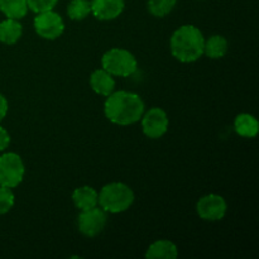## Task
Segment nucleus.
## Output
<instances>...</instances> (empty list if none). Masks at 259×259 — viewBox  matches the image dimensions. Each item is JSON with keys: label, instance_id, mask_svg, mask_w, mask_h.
<instances>
[{"label": "nucleus", "instance_id": "nucleus-9", "mask_svg": "<svg viewBox=\"0 0 259 259\" xmlns=\"http://www.w3.org/2000/svg\"><path fill=\"white\" fill-rule=\"evenodd\" d=\"M227 202L220 195L210 194L202 196L196 205V211L199 217L209 222L222 220L227 214Z\"/></svg>", "mask_w": 259, "mask_h": 259}, {"label": "nucleus", "instance_id": "nucleus-10", "mask_svg": "<svg viewBox=\"0 0 259 259\" xmlns=\"http://www.w3.org/2000/svg\"><path fill=\"white\" fill-rule=\"evenodd\" d=\"M91 13L99 20H113L123 13L125 0H91Z\"/></svg>", "mask_w": 259, "mask_h": 259}, {"label": "nucleus", "instance_id": "nucleus-12", "mask_svg": "<svg viewBox=\"0 0 259 259\" xmlns=\"http://www.w3.org/2000/svg\"><path fill=\"white\" fill-rule=\"evenodd\" d=\"M72 201L81 211L93 209L98 206V192L90 186H81L73 191Z\"/></svg>", "mask_w": 259, "mask_h": 259}, {"label": "nucleus", "instance_id": "nucleus-20", "mask_svg": "<svg viewBox=\"0 0 259 259\" xmlns=\"http://www.w3.org/2000/svg\"><path fill=\"white\" fill-rule=\"evenodd\" d=\"M14 194L12 189L0 186V215H4L9 211L14 205Z\"/></svg>", "mask_w": 259, "mask_h": 259}, {"label": "nucleus", "instance_id": "nucleus-17", "mask_svg": "<svg viewBox=\"0 0 259 259\" xmlns=\"http://www.w3.org/2000/svg\"><path fill=\"white\" fill-rule=\"evenodd\" d=\"M228 48H229L228 40L223 35H212L209 39L205 40L204 53L207 57L217 60L227 55Z\"/></svg>", "mask_w": 259, "mask_h": 259}, {"label": "nucleus", "instance_id": "nucleus-11", "mask_svg": "<svg viewBox=\"0 0 259 259\" xmlns=\"http://www.w3.org/2000/svg\"><path fill=\"white\" fill-rule=\"evenodd\" d=\"M90 86L96 94L103 96L110 95L115 88V80L104 68L96 70L90 76Z\"/></svg>", "mask_w": 259, "mask_h": 259}, {"label": "nucleus", "instance_id": "nucleus-21", "mask_svg": "<svg viewBox=\"0 0 259 259\" xmlns=\"http://www.w3.org/2000/svg\"><path fill=\"white\" fill-rule=\"evenodd\" d=\"M58 0H27L28 9L34 13L47 12V10H53Z\"/></svg>", "mask_w": 259, "mask_h": 259}, {"label": "nucleus", "instance_id": "nucleus-18", "mask_svg": "<svg viewBox=\"0 0 259 259\" xmlns=\"http://www.w3.org/2000/svg\"><path fill=\"white\" fill-rule=\"evenodd\" d=\"M91 13L89 0H71L67 7V14L72 20H82Z\"/></svg>", "mask_w": 259, "mask_h": 259}, {"label": "nucleus", "instance_id": "nucleus-4", "mask_svg": "<svg viewBox=\"0 0 259 259\" xmlns=\"http://www.w3.org/2000/svg\"><path fill=\"white\" fill-rule=\"evenodd\" d=\"M101 65L111 76L128 77L137 71L138 63L133 53L124 48H111L101 57Z\"/></svg>", "mask_w": 259, "mask_h": 259}, {"label": "nucleus", "instance_id": "nucleus-8", "mask_svg": "<svg viewBox=\"0 0 259 259\" xmlns=\"http://www.w3.org/2000/svg\"><path fill=\"white\" fill-rule=\"evenodd\" d=\"M106 224V214L103 209H99L98 206L93 207V209L83 210L81 214L78 215L77 225L78 230L81 234L85 237L93 238L96 237L103 232L104 227Z\"/></svg>", "mask_w": 259, "mask_h": 259}, {"label": "nucleus", "instance_id": "nucleus-13", "mask_svg": "<svg viewBox=\"0 0 259 259\" xmlns=\"http://www.w3.org/2000/svg\"><path fill=\"white\" fill-rule=\"evenodd\" d=\"M23 33L22 24L17 19L7 18L0 23V42L4 45H14L20 39Z\"/></svg>", "mask_w": 259, "mask_h": 259}, {"label": "nucleus", "instance_id": "nucleus-14", "mask_svg": "<svg viewBox=\"0 0 259 259\" xmlns=\"http://www.w3.org/2000/svg\"><path fill=\"white\" fill-rule=\"evenodd\" d=\"M179 254L177 247L169 240H157L149 245L146 252V258L149 259H175Z\"/></svg>", "mask_w": 259, "mask_h": 259}, {"label": "nucleus", "instance_id": "nucleus-7", "mask_svg": "<svg viewBox=\"0 0 259 259\" xmlns=\"http://www.w3.org/2000/svg\"><path fill=\"white\" fill-rule=\"evenodd\" d=\"M143 133L148 138H161L168 131V116L161 108H152L147 113H143L141 118Z\"/></svg>", "mask_w": 259, "mask_h": 259}, {"label": "nucleus", "instance_id": "nucleus-23", "mask_svg": "<svg viewBox=\"0 0 259 259\" xmlns=\"http://www.w3.org/2000/svg\"><path fill=\"white\" fill-rule=\"evenodd\" d=\"M7 111H8V101L4 96L0 94V121L5 118L7 115Z\"/></svg>", "mask_w": 259, "mask_h": 259}, {"label": "nucleus", "instance_id": "nucleus-1", "mask_svg": "<svg viewBox=\"0 0 259 259\" xmlns=\"http://www.w3.org/2000/svg\"><path fill=\"white\" fill-rule=\"evenodd\" d=\"M104 113L108 120L118 125H132L141 120L144 103L138 94L131 91H113L106 96Z\"/></svg>", "mask_w": 259, "mask_h": 259}, {"label": "nucleus", "instance_id": "nucleus-5", "mask_svg": "<svg viewBox=\"0 0 259 259\" xmlns=\"http://www.w3.org/2000/svg\"><path fill=\"white\" fill-rule=\"evenodd\" d=\"M24 164L17 153H4L0 156V186L14 189L24 177Z\"/></svg>", "mask_w": 259, "mask_h": 259}, {"label": "nucleus", "instance_id": "nucleus-6", "mask_svg": "<svg viewBox=\"0 0 259 259\" xmlns=\"http://www.w3.org/2000/svg\"><path fill=\"white\" fill-rule=\"evenodd\" d=\"M34 29L43 39L53 40L61 37L65 30V24L60 14L53 10L38 13L34 18Z\"/></svg>", "mask_w": 259, "mask_h": 259}, {"label": "nucleus", "instance_id": "nucleus-15", "mask_svg": "<svg viewBox=\"0 0 259 259\" xmlns=\"http://www.w3.org/2000/svg\"><path fill=\"white\" fill-rule=\"evenodd\" d=\"M234 129L239 136L254 138L259 132V123L250 114H239L234 120Z\"/></svg>", "mask_w": 259, "mask_h": 259}, {"label": "nucleus", "instance_id": "nucleus-3", "mask_svg": "<svg viewBox=\"0 0 259 259\" xmlns=\"http://www.w3.org/2000/svg\"><path fill=\"white\" fill-rule=\"evenodd\" d=\"M134 201V194L128 185L111 182L105 185L98 194V204L105 212L119 214L126 211Z\"/></svg>", "mask_w": 259, "mask_h": 259}, {"label": "nucleus", "instance_id": "nucleus-22", "mask_svg": "<svg viewBox=\"0 0 259 259\" xmlns=\"http://www.w3.org/2000/svg\"><path fill=\"white\" fill-rule=\"evenodd\" d=\"M10 143V136L4 128L0 126V152L4 151V149L8 148Z\"/></svg>", "mask_w": 259, "mask_h": 259}, {"label": "nucleus", "instance_id": "nucleus-19", "mask_svg": "<svg viewBox=\"0 0 259 259\" xmlns=\"http://www.w3.org/2000/svg\"><path fill=\"white\" fill-rule=\"evenodd\" d=\"M175 5H176V0H148L147 7L152 15L162 18L169 14Z\"/></svg>", "mask_w": 259, "mask_h": 259}, {"label": "nucleus", "instance_id": "nucleus-2", "mask_svg": "<svg viewBox=\"0 0 259 259\" xmlns=\"http://www.w3.org/2000/svg\"><path fill=\"white\" fill-rule=\"evenodd\" d=\"M205 38L195 25H182L171 37V52L180 62H195L204 55Z\"/></svg>", "mask_w": 259, "mask_h": 259}, {"label": "nucleus", "instance_id": "nucleus-16", "mask_svg": "<svg viewBox=\"0 0 259 259\" xmlns=\"http://www.w3.org/2000/svg\"><path fill=\"white\" fill-rule=\"evenodd\" d=\"M0 12L7 18L22 19L28 12L27 0H0Z\"/></svg>", "mask_w": 259, "mask_h": 259}]
</instances>
